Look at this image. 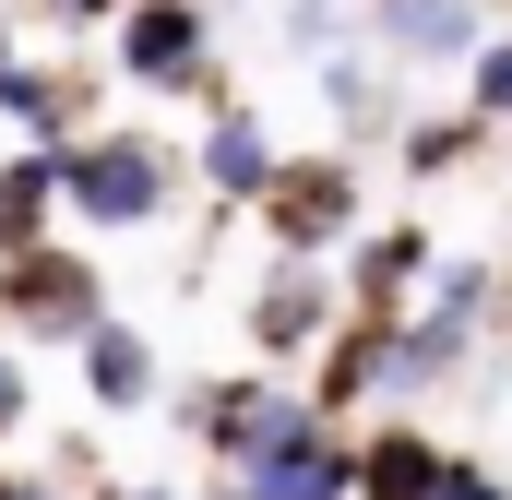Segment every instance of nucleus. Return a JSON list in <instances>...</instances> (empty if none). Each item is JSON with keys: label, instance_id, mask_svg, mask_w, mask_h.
<instances>
[{"label": "nucleus", "instance_id": "nucleus-1", "mask_svg": "<svg viewBox=\"0 0 512 500\" xmlns=\"http://www.w3.org/2000/svg\"><path fill=\"white\" fill-rule=\"evenodd\" d=\"M489 298H501V274H489V262H441V274H429V298L393 322V393L465 381L477 334H489Z\"/></svg>", "mask_w": 512, "mask_h": 500}, {"label": "nucleus", "instance_id": "nucleus-2", "mask_svg": "<svg viewBox=\"0 0 512 500\" xmlns=\"http://www.w3.org/2000/svg\"><path fill=\"white\" fill-rule=\"evenodd\" d=\"M227 477H239L251 500H358V441L298 393V405L262 429V453H251V465H227Z\"/></svg>", "mask_w": 512, "mask_h": 500}, {"label": "nucleus", "instance_id": "nucleus-3", "mask_svg": "<svg viewBox=\"0 0 512 500\" xmlns=\"http://www.w3.org/2000/svg\"><path fill=\"white\" fill-rule=\"evenodd\" d=\"M262 215H274V250H286V262H322V250H346V239H358L370 191H358V167L310 155V167H286V179L262 191Z\"/></svg>", "mask_w": 512, "mask_h": 500}, {"label": "nucleus", "instance_id": "nucleus-4", "mask_svg": "<svg viewBox=\"0 0 512 500\" xmlns=\"http://www.w3.org/2000/svg\"><path fill=\"white\" fill-rule=\"evenodd\" d=\"M60 203H72L84 227H143V215L167 203V155H155V143H72V155H60Z\"/></svg>", "mask_w": 512, "mask_h": 500}, {"label": "nucleus", "instance_id": "nucleus-5", "mask_svg": "<svg viewBox=\"0 0 512 500\" xmlns=\"http://www.w3.org/2000/svg\"><path fill=\"white\" fill-rule=\"evenodd\" d=\"M0 298H12V322H24V334H60V346H84V334L108 322V298H96V274H84L72 250H12Z\"/></svg>", "mask_w": 512, "mask_h": 500}, {"label": "nucleus", "instance_id": "nucleus-6", "mask_svg": "<svg viewBox=\"0 0 512 500\" xmlns=\"http://www.w3.org/2000/svg\"><path fill=\"white\" fill-rule=\"evenodd\" d=\"M334 334H346V322H334V274H322V262H274L251 286V346L274 370L310 358V346H334Z\"/></svg>", "mask_w": 512, "mask_h": 500}, {"label": "nucleus", "instance_id": "nucleus-7", "mask_svg": "<svg viewBox=\"0 0 512 500\" xmlns=\"http://www.w3.org/2000/svg\"><path fill=\"white\" fill-rule=\"evenodd\" d=\"M429 274H441L429 227H370V239L346 250V298H358V322H405V310L429 298Z\"/></svg>", "mask_w": 512, "mask_h": 500}, {"label": "nucleus", "instance_id": "nucleus-8", "mask_svg": "<svg viewBox=\"0 0 512 500\" xmlns=\"http://www.w3.org/2000/svg\"><path fill=\"white\" fill-rule=\"evenodd\" d=\"M286 405H298V393H286L274 370H239V381H215V393H191V441H203L215 465H251L262 429H274Z\"/></svg>", "mask_w": 512, "mask_h": 500}, {"label": "nucleus", "instance_id": "nucleus-9", "mask_svg": "<svg viewBox=\"0 0 512 500\" xmlns=\"http://www.w3.org/2000/svg\"><path fill=\"white\" fill-rule=\"evenodd\" d=\"M120 60H131V84H203V12L191 0H131Z\"/></svg>", "mask_w": 512, "mask_h": 500}, {"label": "nucleus", "instance_id": "nucleus-10", "mask_svg": "<svg viewBox=\"0 0 512 500\" xmlns=\"http://www.w3.org/2000/svg\"><path fill=\"white\" fill-rule=\"evenodd\" d=\"M441 465H453V453H441L429 429H405V417H393V429L358 441V500H441Z\"/></svg>", "mask_w": 512, "mask_h": 500}, {"label": "nucleus", "instance_id": "nucleus-11", "mask_svg": "<svg viewBox=\"0 0 512 500\" xmlns=\"http://www.w3.org/2000/svg\"><path fill=\"white\" fill-rule=\"evenodd\" d=\"M203 179L227 191V203H262L286 167H274V131L251 120V108H215V131H203Z\"/></svg>", "mask_w": 512, "mask_h": 500}, {"label": "nucleus", "instance_id": "nucleus-12", "mask_svg": "<svg viewBox=\"0 0 512 500\" xmlns=\"http://www.w3.org/2000/svg\"><path fill=\"white\" fill-rule=\"evenodd\" d=\"M370 24L405 60H465L477 48V0H370Z\"/></svg>", "mask_w": 512, "mask_h": 500}, {"label": "nucleus", "instance_id": "nucleus-13", "mask_svg": "<svg viewBox=\"0 0 512 500\" xmlns=\"http://www.w3.org/2000/svg\"><path fill=\"white\" fill-rule=\"evenodd\" d=\"M84 393H96V405H155V346H143L131 322H96V334H84Z\"/></svg>", "mask_w": 512, "mask_h": 500}, {"label": "nucleus", "instance_id": "nucleus-14", "mask_svg": "<svg viewBox=\"0 0 512 500\" xmlns=\"http://www.w3.org/2000/svg\"><path fill=\"white\" fill-rule=\"evenodd\" d=\"M48 203H60V155H24V167H0V239H12V250H36L24 227H36Z\"/></svg>", "mask_w": 512, "mask_h": 500}, {"label": "nucleus", "instance_id": "nucleus-15", "mask_svg": "<svg viewBox=\"0 0 512 500\" xmlns=\"http://www.w3.org/2000/svg\"><path fill=\"white\" fill-rule=\"evenodd\" d=\"M0 108H12L24 131H60V120H72V96H60V72H0Z\"/></svg>", "mask_w": 512, "mask_h": 500}, {"label": "nucleus", "instance_id": "nucleus-16", "mask_svg": "<svg viewBox=\"0 0 512 500\" xmlns=\"http://www.w3.org/2000/svg\"><path fill=\"white\" fill-rule=\"evenodd\" d=\"M465 108H477V120H512V36H489V48H477V72H465Z\"/></svg>", "mask_w": 512, "mask_h": 500}, {"label": "nucleus", "instance_id": "nucleus-17", "mask_svg": "<svg viewBox=\"0 0 512 500\" xmlns=\"http://www.w3.org/2000/svg\"><path fill=\"white\" fill-rule=\"evenodd\" d=\"M477 131H489V120H477V108H465V120H429V131H417V143H405V167L429 179V167H453V155H477Z\"/></svg>", "mask_w": 512, "mask_h": 500}, {"label": "nucleus", "instance_id": "nucleus-18", "mask_svg": "<svg viewBox=\"0 0 512 500\" xmlns=\"http://www.w3.org/2000/svg\"><path fill=\"white\" fill-rule=\"evenodd\" d=\"M441 500H512V477L477 465V453H453V465H441Z\"/></svg>", "mask_w": 512, "mask_h": 500}, {"label": "nucleus", "instance_id": "nucleus-19", "mask_svg": "<svg viewBox=\"0 0 512 500\" xmlns=\"http://www.w3.org/2000/svg\"><path fill=\"white\" fill-rule=\"evenodd\" d=\"M12 417H24V370L0 358V429H12Z\"/></svg>", "mask_w": 512, "mask_h": 500}, {"label": "nucleus", "instance_id": "nucleus-20", "mask_svg": "<svg viewBox=\"0 0 512 500\" xmlns=\"http://www.w3.org/2000/svg\"><path fill=\"white\" fill-rule=\"evenodd\" d=\"M0 500H60V489H36V477H0Z\"/></svg>", "mask_w": 512, "mask_h": 500}, {"label": "nucleus", "instance_id": "nucleus-21", "mask_svg": "<svg viewBox=\"0 0 512 500\" xmlns=\"http://www.w3.org/2000/svg\"><path fill=\"white\" fill-rule=\"evenodd\" d=\"M120 500H179V489H120Z\"/></svg>", "mask_w": 512, "mask_h": 500}, {"label": "nucleus", "instance_id": "nucleus-22", "mask_svg": "<svg viewBox=\"0 0 512 500\" xmlns=\"http://www.w3.org/2000/svg\"><path fill=\"white\" fill-rule=\"evenodd\" d=\"M60 12H108V0H60Z\"/></svg>", "mask_w": 512, "mask_h": 500}, {"label": "nucleus", "instance_id": "nucleus-23", "mask_svg": "<svg viewBox=\"0 0 512 500\" xmlns=\"http://www.w3.org/2000/svg\"><path fill=\"white\" fill-rule=\"evenodd\" d=\"M0 72H12V48H0Z\"/></svg>", "mask_w": 512, "mask_h": 500}]
</instances>
